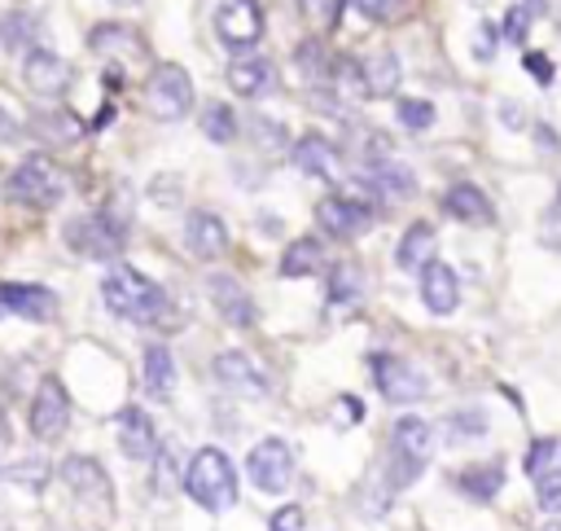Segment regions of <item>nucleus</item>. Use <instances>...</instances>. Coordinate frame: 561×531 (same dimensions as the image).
Returning a JSON list of instances; mask_svg holds the SVG:
<instances>
[{"label":"nucleus","mask_w":561,"mask_h":531,"mask_svg":"<svg viewBox=\"0 0 561 531\" xmlns=\"http://www.w3.org/2000/svg\"><path fill=\"white\" fill-rule=\"evenodd\" d=\"M101 298L118 320H131V325H158L167 316V290L127 263H114L105 272Z\"/></svg>","instance_id":"f257e3e1"},{"label":"nucleus","mask_w":561,"mask_h":531,"mask_svg":"<svg viewBox=\"0 0 561 531\" xmlns=\"http://www.w3.org/2000/svg\"><path fill=\"white\" fill-rule=\"evenodd\" d=\"M184 492L210 509V513H224L237 505V465L224 448H197L188 461H184Z\"/></svg>","instance_id":"f03ea898"},{"label":"nucleus","mask_w":561,"mask_h":531,"mask_svg":"<svg viewBox=\"0 0 561 531\" xmlns=\"http://www.w3.org/2000/svg\"><path fill=\"white\" fill-rule=\"evenodd\" d=\"M131 228V211H118V197H110V206H101L96 215H79L66 224V241L75 246V255L83 259H114L127 241Z\"/></svg>","instance_id":"7ed1b4c3"},{"label":"nucleus","mask_w":561,"mask_h":531,"mask_svg":"<svg viewBox=\"0 0 561 531\" xmlns=\"http://www.w3.org/2000/svg\"><path fill=\"white\" fill-rule=\"evenodd\" d=\"M434 452V426L425 417H399L390 426V483L412 487Z\"/></svg>","instance_id":"20e7f679"},{"label":"nucleus","mask_w":561,"mask_h":531,"mask_svg":"<svg viewBox=\"0 0 561 531\" xmlns=\"http://www.w3.org/2000/svg\"><path fill=\"white\" fill-rule=\"evenodd\" d=\"M145 101H149L153 118L180 123V118L193 110V79H188V70L175 66V61L153 66V75H149V83H145Z\"/></svg>","instance_id":"39448f33"},{"label":"nucleus","mask_w":561,"mask_h":531,"mask_svg":"<svg viewBox=\"0 0 561 531\" xmlns=\"http://www.w3.org/2000/svg\"><path fill=\"white\" fill-rule=\"evenodd\" d=\"M368 369H373V382H377V395L390 399V404H416L430 395V377L412 364V360H399V355H368Z\"/></svg>","instance_id":"423d86ee"},{"label":"nucleus","mask_w":561,"mask_h":531,"mask_svg":"<svg viewBox=\"0 0 561 531\" xmlns=\"http://www.w3.org/2000/svg\"><path fill=\"white\" fill-rule=\"evenodd\" d=\"M245 474H250V483L259 487V492H267V496H280L289 483H294V452H289V443L285 439H259L254 448H250V456H245Z\"/></svg>","instance_id":"0eeeda50"},{"label":"nucleus","mask_w":561,"mask_h":531,"mask_svg":"<svg viewBox=\"0 0 561 531\" xmlns=\"http://www.w3.org/2000/svg\"><path fill=\"white\" fill-rule=\"evenodd\" d=\"M215 35L224 39V48H254L263 39V9L259 0H224L215 9Z\"/></svg>","instance_id":"6e6552de"},{"label":"nucleus","mask_w":561,"mask_h":531,"mask_svg":"<svg viewBox=\"0 0 561 531\" xmlns=\"http://www.w3.org/2000/svg\"><path fill=\"white\" fill-rule=\"evenodd\" d=\"M9 202H22V206H53L61 197V180L57 171L48 167V158H26L13 176H9Z\"/></svg>","instance_id":"1a4fd4ad"},{"label":"nucleus","mask_w":561,"mask_h":531,"mask_svg":"<svg viewBox=\"0 0 561 531\" xmlns=\"http://www.w3.org/2000/svg\"><path fill=\"white\" fill-rule=\"evenodd\" d=\"M215 377H219L232 395H241V399H267V395H272V377H267L263 364H259L254 355H245V351H219V355H215Z\"/></svg>","instance_id":"9d476101"},{"label":"nucleus","mask_w":561,"mask_h":531,"mask_svg":"<svg viewBox=\"0 0 561 531\" xmlns=\"http://www.w3.org/2000/svg\"><path fill=\"white\" fill-rule=\"evenodd\" d=\"M316 224L333 237H355L373 224V206L359 202V197H346V193H333V197H320L316 202Z\"/></svg>","instance_id":"9b49d317"},{"label":"nucleus","mask_w":561,"mask_h":531,"mask_svg":"<svg viewBox=\"0 0 561 531\" xmlns=\"http://www.w3.org/2000/svg\"><path fill=\"white\" fill-rule=\"evenodd\" d=\"M66 426H70V399H66L61 382L44 377L35 399H31V434L35 439H57V434H66Z\"/></svg>","instance_id":"f8f14e48"},{"label":"nucleus","mask_w":561,"mask_h":531,"mask_svg":"<svg viewBox=\"0 0 561 531\" xmlns=\"http://www.w3.org/2000/svg\"><path fill=\"white\" fill-rule=\"evenodd\" d=\"M22 79H26V88L39 92V97H57V92H66V83H70V66H66V57L53 53V48H26V57H22Z\"/></svg>","instance_id":"ddd939ff"},{"label":"nucleus","mask_w":561,"mask_h":531,"mask_svg":"<svg viewBox=\"0 0 561 531\" xmlns=\"http://www.w3.org/2000/svg\"><path fill=\"white\" fill-rule=\"evenodd\" d=\"M206 294H210V303H215V312L228 320V325H237V329H250L254 325V298L241 290V281L237 276H228V272H210L206 276Z\"/></svg>","instance_id":"4468645a"},{"label":"nucleus","mask_w":561,"mask_h":531,"mask_svg":"<svg viewBox=\"0 0 561 531\" xmlns=\"http://www.w3.org/2000/svg\"><path fill=\"white\" fill-rule=\"evenodd\" d=\"M184 246L193 259H219L228 250V224L215 211H188L184 215Z\"/></svg>","instance_id":"2eb2a0df"},{"label":"nucleus","mask_w":561,"mask_h":531,"mask_svg":"<svg viewBox=\"0 0 561 531\" xmlns=\"http://www.w3.org/2000/svg\"><path fill=\"white\" fill-rule=\"evenodd\" d=\"M53 312H57V294L48 285H13V281H0V316L48 320Z\"/></svg>","instance_id":"dca6fc26"},{"label":"nucleus","mask_w":561,"mask_h":531,"mask_svg":"<svg viewBox=\"0 0 561 531\" xmlns=\"http://www.w3.org/2000/svg\"><path fill=\"white\" fill-rule=\"evenodd\" d=\"M421 303H425L434 316H451L456 303H460V281H456L451 263H443L438 255L421 268Z\"/></svg>","instance_id":"f3484780"},{"label":"nucleus","mask_w":561,"mask_h":531,"mask_svg":"<svg viewBox=\"0 0 561 531\" xmlns=\"http://www.w3.org/2000/svg\"><path fill=\"white\" fill-rule=\"evenodd\" d=\"M114 426H118V448H123V456H131V461H149V456H153L158 430H153V421H149L145 408H136V404L118 408Z\"/></svg>","instance_id":"a211bd4d"},{"label":"nucleus","mask_w":561,"mask_h":531,"mask_svg":"<svg viewBox=\"0 0 561 531\" xmlns=\"http://www.w3.org/2000/svg\"><path fill=\"white\" fill-rule=\"evenodd\" d=\"M359 184H368V193H381V197H412L416 193V176L412 167L394 162V158H377L359 171Z\"/></svg>","instance_id":"6ab92c4d"},{"label":"nucleus","mask_w":561,"mask_h":531,"mask_svg":"<svg viewBox=\"0 0 561 531\" xmlns=\"http://www.w3.org/2000/svg\"><path fill=\"white\" fill-rule=\"evenodd\" d=\"M228 88L237 97H267L276 88V66L267 57H237L228 61Z\"/></svg>","instance_id":"aec40b11"},{"label":"nucleus","mask_w":561,"mask_h":531,"mask_svg":"<svg viewBox=\"0 0 561 531\" xmlns=\"http://www.w3.org/2000/svg\"><path fill=\"white\" fill-rule=\"evenodd\" d=\"M443 211H447L451 219H460V224H491V219H495L491 197H486L478 184H469V180H460V184H451V189L443 193Z\"/></svg>","instance_id":"412c9836"},{"label":"nucleus","mask_w":561,"mask_h":531,"mask_svg":"<svg viewBox=\"0 0 561 531\" xmlns=\"http://www.w3.org/2000/svg\"><path fill=\"white\" fill-rule=\"evenodd\" d=\"M294 167H298L302 176L333 180V176H337V149H333V140H324L320 132L298 136V145H294Z\"/></svg>","instance_id":"4be33fe9"},{"label":"nucleus","mask_w":561,"mask_h":531,"mask_svg":"<svg viewBox=\"0 0 561 531\" xmlns=\"http://www.w3.org/2000/svg\"><path fill=\"white\" fill-rule=\"evenodd\" d=\"M434 250H438L434 224H430V219H416V224L403 228V237H399V246H394V263H399L403 272H421V268L434 259Z\"/></svg>","instance_id":"5701e85b"},{"label":"nucleus","mask_w":561,"mask_h":531,"mask_svg":"<svg viewBox=\"0 0 561 531\" xmlns=\"http://www.w3.org/2000/svg\"><path fill=\"white\" fill-rule=\"evenodd\" d=\"M324 268H329V255H324V246L316 237H298L280 255V276H316Z\"/></svg>","instance_id":"b1692460"},{"label":"nucleus","mask_w":561,"mask_h":531,"mask_svg":"<svg viewBox=\"0 0 561 531\" xmlns=\"http://www.w3.org/2000/svg\"><path fill=\"white\" fill-rule=\"evenodd\" d=\"M140 377H145V391H149L153 399H171V395H175V355H171V347H162V342L149 347Z\"/></svg>","instance_id":"393cba45"},{"label":"nucleus","mask_w":561,"mask_h":531,"mask_svg":"<svg viewBox=\"0 0 561 531\" xmlns=\"http://www.w3.org/2000/svg\"><path fill=\"white\" fill-rule=\"evenodd\" d=\"M61 478L79 492V496H96V500H110V478H105V470L92 461V456H70L66 465H61Z\"/></svg>","instance_id":"a878e982"},{"label":"nucleus","mask_w":561,"mask_h":531,"mask_svg":"<svg viewBox=\"0 0 561 531\" xmlns=\"http://www.w3.org/2000/svg\"><path fill=\"white\" fill-rule=\"evenodd\" d=\"M359 70H364V97H390L399 88V57L386 48L359 61Z\"/></svg>","instance_id":"bb28decb"},{"label":"nucleus","mask_w":561,"mask_h":531,"mask_svg":"<svg viewBox=\"0 0 561 531\" xmlns=\"http://www.w3.org/2000/svg\"><path fill=\"white\" fill-rule=\"evenodd\" d=\"M31 132H35L39 140H48V145H70V140L83 136V123H79L70 110H44V114L31 118Z\"/></svg>","instance_id":"cd10ccee"},{"label":"nucleus","mask_w":561,"mask_h":531,"mask_svg":"<svg viewBox=\"0 0 561 531\" xmlns=\"http://www.w3.org/2000/svg\"><path fill=\"white\" fill-rule=\"evenodd\" d=\"M35 18L26 13V9H9L4 18H0V44L9 48V53H26V48H35Z\"/></svg>","instance_id":"c85d7f7f"},{"label":"nucleus","mask_w":561,"mask_h":531,"mask_svg":"<svg viewBox=\"0 0 561 531\" xmlns=\"http://www.w3.org/2000/svg\"><path fill=\"white\" fill-rule=\"evenodd\" d=\"M500 483H504V465H500V461H482V465H469V470L460 474V487H465L473 500H491V496L500 492Z\"/></svg>","instance_id":"c756f323"},{"label":"nucleus","mask_w":561,"mask_h":531,"mask_svg":"<svg viewBox=\"0 0 561 531\" xmlns=\"http://www.w3.org/2000/svg\"><path fill=\"white\" fill-rule=\"evenodd\" d=\"M202 132H206L215 145H228V140L237 136V114H232L224 101H210V105L202 110Z\"/></svg>","instance_id":"7c9ffc66"},{"label":"nucleus","mask_w":561,"mask_h":531,"mask_svg":"<svg viewBox=\"0 0 561 531\" xmlns=\"http://www.w3.org/2000/svg\"><path fill=\"white\" fill-rule=\"evenodd\" d=\"M443 426H447V439H451V443L482 439V434H486V413H482V408H460V413H451Z\"/></svg>","instance_id":"2f4dec72"},{"label":"nucleus","mask_w":561,"mask_h":531,"mask_svg":"<svg viewBox=\"0 0 561 531\" xmlns=\"http://www.w3.org/2000/svg\"><path fill=\"white\" fill-rule=\"evenodd\" d=\"M394 118H399L408 132H425V127L434 123V105H430V101H421V97H399Z\"/></svg>","instance_id":"473e14b6"},{"label":"nucleus","mask_w":561,"mask_h":531,"mask_svg":"<svg viewBox=\"0 0 561 531\" xmlns=\"http://www.w3.org/2000/svg\"><path fill=\"white\" fill-rule=\"evenodd\" d=\"M359 290H364L359 268H351V263L333 268V276H329V303H351V298H359Z\"/></svg>","instance_id":"72a5a7b5"},{"label":"nucleus","mask_w":561,"mask_h":531,"mask_svg":"<svg viewBox=\"0 0 561 531\" xmlns=\"http://www.w3.org/2000/svg\"><path fill=\"white\" fill-rule=\"evenodd\" d=\"M535 496H539V509L561 513V470H543V474H535Z\"/></svg>","instance_id":"f704fd0d"},{"label":"nucleus","mask_w":561,"mask_h":531,"mask_svg":"<svg viewBox=\"0 0 561 531\" xmlns=\"http://www.w3.org/2000/svg\"><path fill=\"white\" fill-rule=\"evenodd\" d=\"M552 456H557V439H535L530 452H526V474L535 478V474L552 470Z\"/></svg>","instance_id":"c9c22d12"},{"label":"nucleus","mask_w":561,"mask_h":531,"mask_svg":"<svg viewBox=\"0 0 561 531\" xmlns=\"http://www.w3.org/2000/svg\"><path fill=\"white\" fill-rule=\"evenodd\" d=\"M526 31H530V4H513V9L504 13V39H508V44H522Z\"/></svg>","instance_id":"e433bc0d"},{"label":"nucleus","mask_w":561,"mask_h":531,"mask_svg":"<svg viewBox=\"0 0 561 531\" xmlns=\"http://www.w3.org/2000/svg\"><path fill=\"white\" fill-rule=\"evenodd\" d=\"M368 22H390L399 9H403V0H351Z\"/></svg>","instance_id":"4c0bfd02"},{"label":"nucleus","mask_w":561,"mask_h":531,"mask_svg":"<svg viewBox=\"0 0 561 531\" xmlns=\"http://www.w3.org/2000/svg\"><path fill=\"white\" fill-rule=\"evenodd\" d=\"M302 509L298 505H280L272 518H267V531H302Z\"/></svg>","instance_id":"58836bf2"},{"label":"nucleus","mask_w":561,"mask_h":531,"mask_svg":"<svg viewBox=\"0 0 561 531\" xmlns=\"http://www.w3.org/2000/svg\"><path fill=\"white\" fill-rule=\"evenodd\" d=\"M539 241H543V246H561V193H557V202H552V206H548V215H543Z\"/></svg>","instance_id":"ea45409f"},{"label":"nucleus","mask_w":561,"mask_h":531,"mask_svg":"<svg viewBox=\"0 0 561 531\" xmlns=\"http://www.w3.org/2000/svg\"><path fill=\"white\" fill-rule=\"evenodd\" d=\"M473 57L478 61H491L495 57V31H491V22H478L473 26Z\"/></svg>","instance_id":"a19ab883"},{"label":"nucleus","mask_w":561,"mask_h":531,"mask_svg":"<svg viewBox=\"0 0 561 531\" xmlns=\"http://www.w3.org/2000/svg\"><path fill=\"white\" fill-rule=\"evenodd\" d=\"M526 70L539 79V83H552V61L539 57V53H526Z\"/></svg>","instance_id":"79ce46f5"},{"label":"nucleus","mask_w":561,"mask_h":531,"mask_svg":"<svg viewBox=\"0 0 561 531\" xmlns=\"http://www.w3.org/2000/svg\"><path fill=\"white\" fill-rule=\"evenodd\" d=\"M500 118H504V127H522V123H526V118H522V105H513V101L500 105Z\"/></svg>","instance_id":"37998d69"},{"label":"nucleus","mask_w":561,"mask_h":531,"mask_svg":"<svg viewBox=\"0 0 561 531\" xmlns=\"http://www.w3.org/2000/svg\"><path fill=\"white\" fill-rule=\"evenodd\" d=\"M13 132H18V123H13V118L0 110V136H13Z\"/></svg>","instance_id":"c03bdc74"},{"label":"nucleus","mask_w":561,"mask_h":531,"mask_svg":"<svg viewBox=\"0 0 561 531\" xmlns=\"http://www.w3.org/2000/svg\"><path fill=\"white\" fill-rule=\"evenodd\" d=\"M110 4H118V9H131V4H140V0H110Z\"/></svg>","instance_id":"a18cd8bd"},{"label":"nucleus","mask_w":561,"mask_h":531,"mask_svg":"<svg viewBox=\"0 0 561 531\" xmlns=\"http://www.w3.org/2000/svg\"><path fill=\"white\" fill-rule=\"evenodd\" d=\"M543 531H561V522H548V527H543Z\"/></svg>","instance_id":"49530a36"}]
</instances>
